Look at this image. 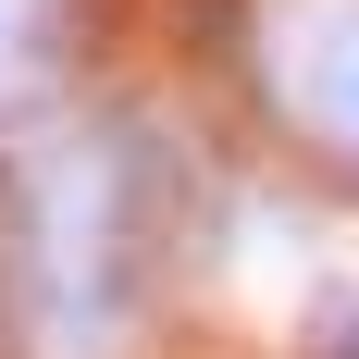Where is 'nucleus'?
Segmentation results:
<instances>
[{
	"instance_id": "nucleus-1",
	"label": "nucleus",
	"mask_w": 359,
	"mask_h": 359,
	"mask_svg": "<svg viewBox=\"0 0 359 359\" xmlns=\"http://www.w3.org/2000/svg\"><path fill=\"white\" fill-rule=\"evenodd\" d=\"M25 285H37V323H50L62 359H100L137 323V285H149V137L87 124V137L50 149V174L25 198Z\"/></svg>"
},
{
	"instance_id": "nucleus-2",
	"label": "nucleus",
	"mask_w": 359,
	"mask_h": 359,
	"mask_svg": "<svg viewBox=\"0 0 359 359\" xmlns=\"http://www.w3.org/2000/svg\"><path fill=\"white\" fill-rule=\"evenodd\" d=\"M285 100L310 111L323 149H359V0H323L285 37Z\"/></svg>"
},
{
	"instance_id": "nucleus-3",
	"label": "nucleus",
	"mask_w": 359,
	"mask_h": 359,
	"mask_svg": "<svg viewBox=\"0 0 359 359\" xmlns=\"http://www.w3.org/2000/svg\"><path fill=\"white\" fill-rule=\"evenodd\" d=\"M37 74H50V0H0V111H25Z\"/></svg>"
},
{
	"instance_id": "nucleus-4",
	"label": "nucleus",
	"mask_w": 359,
	"mask_h": 359,
	"mask_svg": "<svg viewBox=\"0 0 359 359\" xmlns=\"http://www.w3.org/2000/svg\"><path fill=\"white\" fill-rule=\"evenodd\" d=\"M310 359H359V297H334L323 334H310Z\"/></svg>"
}]
</instances>
